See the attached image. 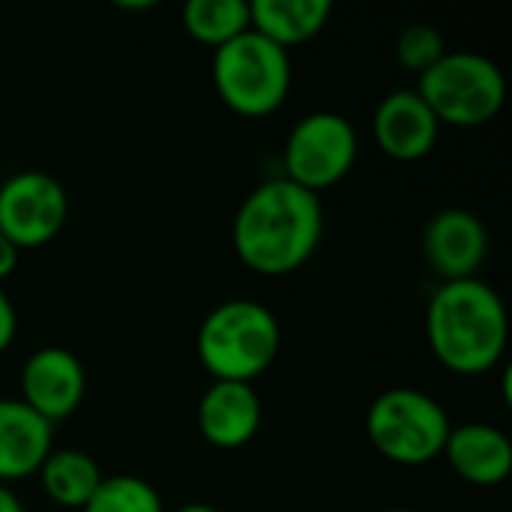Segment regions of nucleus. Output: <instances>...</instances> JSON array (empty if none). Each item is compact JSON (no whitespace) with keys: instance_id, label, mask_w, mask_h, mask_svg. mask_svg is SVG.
<instances>
[{"instance_id":"nucleus-16","label":"nucleus","mask_w":512,"mask_h":512,"mask_svg":"<svg viewBox=\"0 0 512 512\" xmlns=\"http://www.w3.org/2000/svg\"><path fill=\"white\" fill-rule=\"evenodd\" d=\"M36 474H39L42 492L51 498V504L63 510H84L93 492L99 489V483L105 480L99 462L90 453L72 450V447L51 450Z\"/></svg>"},{"instance_id":"nucleus-7","label":"nucleus","mask_w":512,"mask_h":512,"mask_svg":"<svg viewBox=\"0 0 512 512\" xmlns=\"http://www.w3.org/2000/svg\"><path fill=\"white\" fill-rule=\"evenodd\" d=\"M357 150L360 138L345 114L312 111L300 117L285 138L282 177L312 195H321L351 174Z\"/></svg>"},{"instance_id":"nucleus-4","label":"nucleus","mask_w":512,"mask_h":512,"mask_svg":"<svg viewBox=\"0 0 512 512\" xmlns=\"http://www.w3.org/2000/svg\"><path fill=\"white\" fill-rule=\"evenodd\" d=\"M216 96L240 117H267L291 93V57L252 27L213 51Z\"/></svg>"},{"instance_id":"nucleus-21","label":"nucleus","mask_w":512,"mask_h":512,"mask_svg":"<svg viewBox=\"0 0 512 512\" xmlns=\"http://www.w3.org/2000/svg\"><path fill=\"white\" fill-rule=\"evenodd\" d=\"M15 267H18V249L0 234V282L9 279L15 273Z\"/></svg>"},{"instance_id":"nucleus-19","label":"nucleus","mask_w":512,"mask_h":512,"mask_svg":"<svg viewBox=\"0 0 512 512\" xmlns=\"http://www.w3.org/2000/svg\"><path fill=\"white\" fill-rule=\"evenodd\" d=\"M393 51H396L399 66L408 69V72H414L420 78L423 72H429L447 54V39L432 24H408L399 33Z\"/></svg>"},{"instance_id":"nucleus-11","label":"nucleus","mask_w":512,"mask_h":512,"mask_svg":"<svg viewBox=\"0 0 512 512\" xmlns=\"http://www.w3.org/2000/svg\"><path fill=\"white\" fill-rule=\"evenodd\" d=\"M372 132L384 156L396 162H417L435 150L441 123L435 120L432 108L423 102L417 90L402 87L378 102L372 117Z\"/></svg>"},{"instance_id":"nucleus-9","label":"nucleus","mask_w":512,"mask_h":512,"mask_svg":"<svg viewBox=\"0 0 512 512\" xmlns=\"http://www.w3.org/2000/svg\"><path fill=\"white\" fill-rule=\"evenodd\" d=\"M489 249L492 237L486 222L465 207L438 210L423 231V258L441 282L477 279Z\"/></svg>"},{"instance_id":"nucleus-15","label":"nucleus","mask_w":512,"mask_h":512,"mask_svg":"<svg viewBox=\"0 0 512 512\" xmlns=\"http://www.w3.org/2000/svg\"><path fill=\"white\" fill-rule=\"evenodd\" d=\"M333 15L330 0H252L249 27L279 48L291 51L315 39Z\"/></svg>"},{"instance_id":"nucleus-8","label":"nucleus","mask_w":512,"mask_h":512,"mask_svg":"<svg viewBox=\"0 0 512 512\" xmlns=\"http://www.w3.org/2000/svg\"><path fill=\"white\" fill-rule=\"evenodd\" d=\"M69 198L48 171H18L0 183V234L21 252L48 246L66 225Z\"/></svg>"},{"instance_id":"nucleus-13","label":"nucleus","mask_w":512,"mask_h":512,"mask_svg":"<svg viewBox=\"0 0 512 512\" xmlns=\"http://www.w3.org/2000/svg\"><path fill=\"white\" fill-rule=\"evenodd\" d=\"M459 480L492 489L501 486L512 471V444L507 432L489 423H465L453 426L441 453Z\"/></svg>"},{"instance_id":"nucleus-2","label":"nucleus","mask_w":512,"mask_h":512,"mask_svg":"<svg viewBox=\"0 0 512 512\" xmlns=\"http://www.w3.org/2000/svg\"><path fill=\"white\" fill-rule=\"evenodd\" d=\"M426 339L435 360L456 375L492 372L510 345V315L483 279L441 282L426 309Z\"/></svg>"},{"instance_id":"nucleus-12","label":"nucleus","mask_w":512,"mask_h":512,"mask_svg":"<svg viewBox=\"0 0 512 512\" xmlns=\"http://www.w3.org/2000/svg\"><path fill=\"white\" fill-rule=\"evenodd\" d=\"M261 429V399L252 384L213 381L198 402V432L219 450L246 447Z\"/></svg>"},{"instance_id":"nucleus-14","label":"nucleus","mask_w":512,"mask_h":512,"mask_svg":"<svg viewBox=\"0 0 512 512\" xmlns=\"http://www.w3.org/2000/svg\"><path fill=\"white\" fill-rule=\"evenodd\" d=\"M54 426L21 399H0V483L33 477L54 450Z\"/></svg>"},{"instance_id":"nucleus-10","label":"nucleus","mask_w":512,"mask_h":512,"mask_svg":"<svg viewBox=\"0 0 512 512\" xmlns=\"http://www.w3.org/2000/svg\"><path fill=\"white\" fill-rule=\"evenodd\" d=\"M87 393L81 360L66 348H39L21 366V402L51 426L72 417Z\"/></svg>"},{"instance_id":"nucleus-24","label":"nucleus","mask_w":512,"mask_h":512,"mask_svg":"<svg viewBox=\"0 0 512 512\" xmlns=\"http://www.w3.org/2000/svg\"><path fill=\"white\" fill-rule=\"evenodd\" d=\"M384 512H417V510H408V507H393V510H384Z\"/></svg>"},{"instance_id":"nucleus-6","label":"nucleus","mask_w":512,"mask_h":512,"mask_svg":"<svg viewBox=\"0 0 512 512\" xmlns=\"http://www.w3.org/2000/svg\"><path fill=\"white\" fill-rule=\"evenodd\" d=\"M450 429L444 405L414 387L384 390L366 414V435L372 447L387 462L405 468L435 462L444 453Z\"/></svg>"},{"instance_id":"nucleus-17","label":"nucleus","mask_w":512,"mask_h":512,"mask_svg":"<svg viewBox=\"0 0 512 512\" xmlns=\"http://www.w3.org/2000/svg\"><path fill=\"white\" fill-rule=\"evenodd\" d=\"M183 27L195 42L210 45L216 51L225 42L249 30V3L246 0H189L183 6Z\"/></svg>"},{"instance_id":"nucleus-20","label":"nucleus","mask_w":512,"mask_h":512,"mask_svg":"<svg viewBox=\"0 0 512 512\" xmlns=\"http://www.w3.org/2000/svg\"><path fill=\"white\" fill-rule=\"evenodd\" d=\"M15 330H18V315H15V306H12L9 294L0 285V354L12 345Z\"/></svg>"},{"instance_id":"nucleus-23","label":"nucleus","mask_w":512,"mask_h":512,"mask_svg":"<svg viewBox=\"0 0 512 512\" xmlns=\"http://www.w3.org/2000/svg\"><path fill=\"white\" fill-rule=\"evenodd\" d=\"M177 512H222V510H216V507H210V504H198V501H195V504H183Z\"/></svg>"},{"instance_id":"nucleus-5","label":"nucleus","mask_w":512,"mask_h":512,"mask_svg":"<svg viewBox=\"0 0 512 512\" xmlns=\"http://www.w3.org/2000/svg\"><path fill=\"white\" fill-rule=\"evenodd\" d=\"M441 126L477 129L492 123L507 102V78L477 51H447L414 87Z\"/></svg>"},{"instance_id":"nucleus-18","label":"nucleus","mask_w":512,"mask_h":512,"mask_svg":"<svg viewBox=\"0 0 512 512\" xmlns=\"http://www.w3.org/2000/svg\"><path fill=\"white\" fill-rule=\"evenodd\" d=\"M81 512H165L159 492L132 474H114L99 483Z\"/></svg>"},{"instance_id":"nucleus-3","label":"nucleus","mask_w":512,"mask_h":512,"mask_svg":"<svg viewBox=\"0 0 512 512\" xmlns=\"http://www.w3.org/2000/svg\"><path fill=\"white\" fill-rule=\"evenodd\" d=\"M282 345L276 315L258 300H225L198 327V360L213 381L252 384Z\"/></svg>"},{"instance_id":"nucleus-22","label":"nucleus","mask_w":512,"mask_h":512,"mask_svg":"<svg viewBox=\"0 0 512 512\" xmlns=\"http://www.w3.org/2000/svg\"><path fill=\"white\" fill-rule=\"evenodd\" d=\"M0 512H24L18 495L9 486H3V483H0Z\"/></svg>"},{"instance_id":"nucleus-1","label":"nucleus","mask_w":512,"mask_h":512,"mask_svg":"<svg viewBox=\"0 0 512 512\" xmlns=\"http://www.w3.org/2000/svg\"><path fill=\"white\" fill-rule=\"evenodd\" d=\"M321 237V195H312L285 177H273L255 186L243 198L231 228L240 264L261 276L297 273L318 252Z\"/></svg>"}]
</instances>
